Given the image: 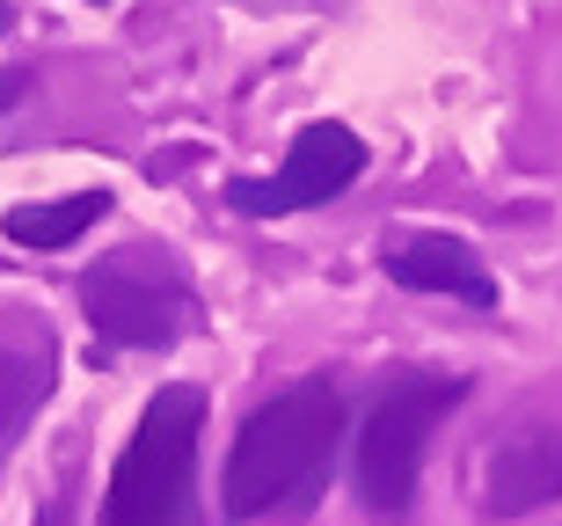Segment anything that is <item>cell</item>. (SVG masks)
Masks as SVG:
<instances>
[{
	"label": "cell",
	"instance_id": "8",
	"mask_svg": "<svg viewBox=\"0 0 562 526\" xmlns=\"http://www.w3.org/2000/svg\"><path fill=\"white\" fill-rule=\"evenodd\" d=\"M380 264L409 293H453L468 307H497V278L482 271V256L460 234H402V242H387Z\"/></svg>",
	"mask_w": 562,
	"mask_h": 526
},
{
	"label": "cell",
	"instance_id": "9",
	"mask_svg": "<svg viewBox=\"0 0 562 526\" xmlns=\"http://www.w3.org/2000/svg\"><path fill=\"white\" fill-rule=\"evenodd\" d=\"M103 212H110V190H81V198H59V205H15L0 227H8L15 249H66V242H81Z\"/></svg>",
	"mask_w": 562,
	"mask_h": 526
},
{
	"label": "cell",
	"instance_id": "12",
	"mask_svg": "<svg viewBox=\"0 0 562 526\" xmlns=\"http://www.w3.org/2000/svg\"><path fill=\"white\" fill-rule=\"evenodd\" d=\"M0 30H8V8H0Z\"/></svg>",
	"mask_w": 562,
	"mask_h": 526
},
{
	"label": "cell",
	"instance_id": "10",
	"mask_svg": "<svg viewBox=\"0 0 562 526\" xmlns=\"http://www.w3.org/2000/svg\"><path fill=\"white\" fill-rule=\"evenodd\" d=\"M30 88H37V74H30V66H0V117L30 103Z\"/></svg>",
	"mask_w": 562,
	"mask_h": 526
},
{
	"label": "cell",
	"instance_id": "5",
	"mask_svg": "<svg viewBox=\"0 0 562 526\" xmlns=\"http://www.w3.org/2000/svg\"><path fill=\"white\" fill-rule=\"evenodd\" d=\"M358 169H366V139L351 125H307L300 139L285 147L278 176H234L227 183V205L249 212V220H285V212H307V205H329L336 190H351Z\"/></svg>",
	"mask_w": 562,
	"mask_h": 526
},
{
	"label": "cell",
	"instance_id": "7",
	"mask_svg": "<svg viewBox=\"0 0 562 526\" xmlns=\"http://www.w3.org/2000/svg\"><path fill=\"white\" fill-rule=\"evenodd\" d=\"M52 380H59V344L44 329V315H0V461L8 446L30 432L44 402H52Z\"/></svg>",
	"mask_w": 562,
	"mask_h": 526
},
{
	"label": "cell",
	"instance_id": "11",
	"mask_svg": "<svg viewBox=\"0 0 562 526\" xmlns=\"http://www.w3.org/2000/svg\"><path fill=\"white\" fill-rule=\"evenodd\" d=\"M241 8H292V0H241Z\"/></svg>",
	"mask_w": 562,
	"mask_h": 526
},
{
	"label": "cell",
	"instance_id": "2",
	"mask_svg": "<svg viewBox=\"0 0 562 526\" xmlns=\"http://www.w3.org/2000/svg\"><path fill=\"white\" fill-rule=\"evenodd\" d=\"M198 432H205V395L198 388H161L132 424V446L110 468L103 526H205L198 512Z\"/></svg>",
	"mask_w": 562,
	"mask_h": 526
},
{
	"label": "cell",
	"instance_id": "4",
	"mask_svg": "<svg viewBox=\"0 0 562 526\" xmlns=\"http://www.w3.org/2000/svg\"><path fill=\"white\" fill-rule=\"evenodd\" d=\"M81 307L95 322V337L117 351H168L198 322V293L190 278L154 249H117L81 278Z\"/></svg>",
	"mask_w": 562,
	"mask_h": 526
},
{
	"label": "cell",
	"instance_id": "3",
	"mask_svg": "<svg viewBox=\"0 0 562 526\" xmlns=\"http://www.w3.org/2000/svg\"><path fill=\"white\" fill-rule=\"evenodd\" d=\"M468 402V380L460 373H409L395 388H380L373 417L358 432V454H351V483L366 497V512H409L417 497V475H424V446L446 417Z\"/></svg>",
	"mask_w": 562,
	"mask_h": 526
},
{
	"label": "cell",
	"instance_id": "6",
	"mask_svg": "<svg viewBox=\"0 0 562 526\" xmlns=\"http://www.w3.org/2000/svg\"><path fill=\"white\" fill-rule=\"evenodd\" d=\"M562 497V424H519L512 439L482 454L475 505L482 519H526Z\"/></svg>",
	"mask_w": 562,
	"mask_h": 526
},
{
	"label": "cell",
	"instance_id": "1",
	"mask_svg": "<svg viewBox=\"0 0 562 526\" xmlns=\"http://www.w3.org/2000/svg\"><path fill=\"white\" fill-rule=\"evenodd\" d=\"M344 439V395L336 380H292L285 395L241 417L220 468V512L234 526L263 519V512H300L329 475V454Z\"/></svg>",
	"mask_w": 562,
	"mask_h": 526
}]
</instances>
